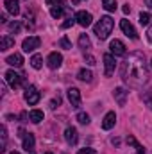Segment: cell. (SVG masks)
<instances>
[{
	"label": "cell",
	"mask_w": 152,
	"mask_h": 154,
	"mask_svg": "<svg viewBox=\"0 0 152 154\" xmlns=\"http://www.w3.org/2000/svg\"><path fill=\"white\" fill-rule=\"evenodd\" d=\"M122 79L129 86H134V88H140L149 81V66L145 63L143 54L134 52L123 61V65H122Z\"/></svg>",
	"instance_id": "cell-1"
},
{
	"label": "cell",
	"mask_w": 152,
	"mask_h": 154,
	"mask_svg": "<svg viewBox=\"0 0 152 154\" xmlns=\"http://www.w3.org/2000/svg\"><path fill=\"white\" fill-rule=\"evenodd\" d=\"M113 25H114V22H113L111 16H102V18L99 20V23L93 27V31H95V34H97L99 39H106L109 34H111Z\"/></svg>",
	"instance_id": "cell-2"
},
{
	"label": "cell",
	"mask_w": 152,
	"mask_h": 154,
	"mask_svg": "<svg viewBox=\"0 0 152 154\" xmlns=\"http://www.w3.org/2000/svg\"><path fill=\"white\" fill-rule=\"evenodd\" d=\"M5 82H7L13 90H16V88H20V86L23 84V77L18 75L14 70H7V72H5Z\"/></svg>",
	"instance_id": "cell-3"
},
{
	"label": "cell",
	"mask_w": 152,
	"mask_h": 154,
	"mask_svg": "<svg viewBox=\"0 0 152 154\" xmlns=\"http://www.w3.org/2000/svg\"><path fill=\"white\" fill-rule=\"evenodd\" d=\"M25 100L31 104V106H34V104H38L39 99H41V93H39L38 90H36V86H29L27 90H25Z\"/></svg>",
	"instance_id": "cell-4"
},
{
	"label": "cell",
	"mask_w": 152,
	"mask_h": 154,
	"mask_svg": "<svg viewBox=\"0 0 152 154\" xmlns=\"http://www.w3.org/2000/svg\"><path fill=\"white\" fill-rule=\"evenodd\" d=\"M39 45H41V38H38V36H29V38L23 39L22 48H23V52H32L34 48H38Z\"/></svg>",
	"instance_id": "cell-5"
},
{
	"label": "cell",
	"mask_w": 152,
	"mask_h": 154,
	"mask_svg": "<svg viewBox=\"0 0 152 154\" xmlns=\"http://www.w3.org/2000/svg\"><path fill=\"white\" fill-rule=\"evenodd\" d=\"M120 29L123 31V34H125L127 38L138 39V32H136V29L131 25V22H129V20H122V22H120Z\"/></svg>",
	"instance_id": "cell-6"
},
{
	"label": "cell",
	"mask_w": 152,
	"mask_h": 154,
	"mask_svg": "<svg viewBox=\"0 0 152 154\" xmlns=\"http://www.w3.org/2000/svg\"><path fill=\"white\" fill-rule=\"evenodd\" d=\"M104 65H106V70H104L106 77H111L114 74V68H116V61H114V57L111 54H106L104 56Z\"/></svg>",
	"instance_id": "cell-7"
},
{
	"label": "cell",
	"mask_w": 152,
	"mask_h": 154,
	"mask_svg": "<svg viewBox=\"0 0 152 154\" xmlns=\"http://www.w3.org/2000/svg\"><path fill=\"white\" fill-rule=\"evenodd\" d=\"M61 63H63V56H61L59 52H52V54L48 56V59H47V65H48V68H52V70L59 68Z\"/></svg>",
	"instance_id": "cell-8"
},
{
	"label": "cell",
	"mask_w": 152,
	"mask_h": 154,
	"mask_svg": "<svg viewBox=\"0 0 152 154\" xmlns=\"http://www.w3.org/2000/svg\"><path fill=\"white\" fill-rule=\"evenodd\" d=\"M75 20H77V23L81 25V27H90L91 25V14L90 13H86V11H79L75 14Z\"/></svg>",
	"instance_id": "cell-9"
},
{
	"label": "cell",
	"mask_w": 152,
	"mask_h": 154,
	"mask_svg": "<svg viewBox=\"0 0 152 154\" xmlns=\"http://www.w3.org/2000/svg\"><path fill=\"white\" fill-rule=\"evenodd\" d=\"M68 100H70L72 108H79L81 106V91L77 88H70L68 90Z\"/></svg>",
	"instance_id": "cell-10"
},
{
	"label": "cell",
	"mask_w": 152,
	"mask_h": 154,
	"mask_svg": "<svg viewBox=\"0 0 152 154\" xmlns=\"http://www.w3.org/2000/svg\"><path fill=\"white\" fill-rule=\"evenodd\" d=\"M65 140H66L68 145H77L79 136H77V129L75 127H66V131H65Z\"/></svg>",
	"instance_id": "cell-11"
},
{
	"label": "cell",
	"mask_w": 152,
	"mask_h": 154,
	"mask_svg": "<svg viewBox=\"0 0 152 154\" xmlns=\"http://www.w3.org/2000/svg\"><path fill=\"white\" fill-rule=\"evenodd\" d=\"M109 48H111V52H113L114 56H125V45L120 39H113L111 45H109Z\"/></svg>",
	"instance_id": "cell-12"
},
{
	"label": "cell",
	"mask_w": 152,
	"mask_h": 154,
	"mask_svg": "<svg viewBox=\"0 0 152 154\" xmlns=\"http://www.w3.org/2000/svg\"><path fill=\"white\" fill-rule=\"evenodd\" d=\"M4 5H5L7 13H11L13 16L20 14V5H18V0H4Z\"/></svg>",
	"instance_id": "cell-13"
},
{
	"label": "cell",
	"mask_w": 152,
	"mask_h": 154,
	"mask_svg": "<svg viewBox=\"0 0 152 154\" xmlns=\"http://www.w3.org/2000/svg\"><path fill=\"white\" fill-rule=\"evenodd\" d=\"M114 122H116V115H114V111H109L108 115L104 116V120H102V129L109 131L111 127H114Z\"/></svg>",
	"instance_id": "cell-14"
},
{
	"label": "cell",
	"mask_w": 152,
	"mask_h": 154,
	"mask_svg": "<svg viewBox=\"0 0 152 154\" xmlns=\"http://www.w3.org/2000/svg\"><path fill=\"white\" fill-rule=\"evenodd\" d=\"M5 63H7V65H11V66L20 68V66L23 65V57H22L20 54H13V56H9V57L5 59Z\"/></svg>",
	"instance_id": "cell-15"
},
{
	"label": "cell",
	"mask_w": 152,
	"mask_h": 154,
	"mask_svg": "<svg viewBox=\"0 0 152 154\" xmlns=\"http://www.w3.org/2000/svg\"><path fill=\"white\" fill-rule=\"evenodd\" d=\"M23 149H25L27 152L34 151V134H32V133H27V134L23 136Z\"/></svg>",
	"instance_id": "cell-16"
},
{
	"label": "cell",
	"mask_w": 152,
	"mask_h": 154,
	"mask_svg": "<svg viewBox=\"0 0 152 154\" xmlns=\"http://www.w3.org/2000/svg\"><path fill=\"white\" fill-rule=\"evenodd\" d=\"M114 99L120 106H125V100H127V91L123 88H116L114 90Z\"/></svg>",
	"instance_id": "cell-17"
},
{
	"label": "cell",
	"mask_w": 152,
	"mask_h": 154,
	"mask_svg": "<svg viewBox=\"0 0 152 154\" xmlns=\"http://www.w3.org/2000/svg\"><path fill=\"white\" fill-rule=\"evenodd\" d=\"M11 47H14V38H11V36H2V41H0V50H2V52H5V50H9Z\"/></svg>",
	"instance_id": "cell-18"
},
{
	"label": "cell",
	"mask_w": 152,
	"mask_h": 154,
	"mask_svg": "<svg viewBox=\"0 0 152 154\" xmlns=\"http://www.w3.org/2000/svg\"><path fill=\"white\" fill-rule=\"evenodd\" d=\"M77 79H81V81H84V82H91V79H93V74H91L90 70L82 68V70H79V74H77Z\"/></svg>",
	"instance_id": "cell-19"
},
{
	"label": "cell",
	"mask_w": 152,
	"mask_h": 154,
	"mask_svg": "<svg viewBox=\"0 0 152 154\" xmlns=\"http://www.w3.org/2000/svg\"><path fill=\"white\" fill-rule=\"evenodd\" d=\"M29 120H31L32 124H39V122L43 120V111H39V109H32V111L29 113Z\"/></svg>",
	"instance_id": "cell-20"
},
{
	"label": "cell",
	"mask_w": 152,
	"mask_h": 154,
	"mask_svg": "<svg viewBox=\"0 0 152 154\" xmlns=\"http://www.w3.org/2000/svg\"><path fill=\"white\" fill-rule=\"evenodd\" d=\"M31 66H32V68H36V70H39V68L43 66V56L34 54V56L31 57Z\"/></svg>",
	"instance_id": "cell-21"
},
{
	"label": "cell",
	"mask_w": 152,
	"mask_h": 154,
	"mask_svg": "<svg viewBox=\"0 0 152 154\" xmlns=\"http://www.w3.org/2000/svg\"><path fill=\"white\" fill-rule=\"evenodd\" d=\"M79 47H81L82 50L91 48V41H90V38H88L86 34H81V36H79Z\"/></svg>",
	"instance_id": "cell-22"
},
{
	"label": "cell",
	"mask_w": 152,
	"mask_h": 154,
	"mask_svg": "<svg viewBox=\"0 0 152 154\" xmlns=\"http://www.w3.org/2000/svg\"><path fill=\"white\" fill-rule=\"evenodd\" d=\"M102 4H104L106 11H109V13L116 11V0H102Z\"/></svg>",
	"instance_id": "cell-23"
},
{
	"label": "cell",
	"mask_w": 152,
	"mask_h": 154,
	"mask_svg": "<svg viewBox=\"0 0 152 154\" xmlns=\"http://www.w3.org/2000/svg\"><path fill=\"white\" fill-rule=\"evenodd\" d=\"M50 14H52V18H61V14H63V5H54L52 9H50Z\"/></svg>",
	"instance_id": "cell-24"
},
{
	"label": "cell",
	"mask_w": 152,
	"mask_h": 154,
	"mask_svg": "<svg viewBox=\"0 0 152 154\" xmlns=\"http://www.w3.org/2000/svg\"><path fill=\"white\" fill-rule=\"evenodd\" d=\"M20 29H22L20 22H11V23L7 25V31H9V32H14V34H18V32H20Z\"/></svg>",
	"instance_id": "cell-25"
},
{
	"label": "cell",
	"mask_w": 152,
	"mask_h": 154,
	"mask_svg": "<svg viewBox=\"0 0 152 154\" xmlns=\"http://www.w3.org/2000/svg\"><path fill=\"white\" fill-rule=\"evenodd\" d=\"M140 23L141 25H149L150 23V13H140Z\"/></svg>",
	"instance_id": "cell-26"
},
{
	"label": "cell",
	"mask_w": 152,
	"mask_h": 154,
	"mask_svg": "<svg viewBox=\"0 0 152 154\" xmlns=\"http://www.w3.org/2000/svg\"><path fill=\"white\" fill-rule=\"evenodd\" d=\"M77 120H79V124H84L86 125V124H90V115L88 113H79L77 115Z\"/></svg>",
	"instance_id": "cell-27"
},
{
	"label": "cell",
	"mask_w": 152,
	"mask_h": 154,
	"mask_svg": "<svg viewBox=\"0 0 152 154\" xmlns=\"http://www.w3.org/2000/svg\"><path fill=\"white\" fill-rule=\"evenodd\" d=\"M59 47H63V48H66V50H68V48H72V43L68 41L66 36H63V38L59 39Z\"/></svg>",
	"instance_id": "cell-28"
},
{
	"label": "cell",
	"mask_w": 152,
	"mask_h": 154,
	"mask_svg": "<svg viewBox=\"0 0 152 154\" xmlns=\"http://www.w3.org/2000/svg\"><path fill=\"white\" fill-rule=\"evenodd\" d=\"M75 22H77L75 16H70V18H66V22H63V25H61V27H63V29H68V27H72Z\"/></svg>",
	"instance_id": "cell-29"
},
{
	"label": "cell",
	"mask_w": 152,
	"mask_h": 154,
	"mask_svg": "<svg viewBox=\"0 0 152 154\" xmlns=\"http://www.w3.org/2000/svg\"><path fill=\"white\" fill-rule=\"evenodd\" d=\"M59 104H61V99H59V97H57V99H54V100H52V102H50V108H52V109H56V108H57V106H59Z\"/></svg>",
	"instance_id": "cell-30"
},
{
	"label": "cell",
	"mask_w": 152,
	"mask_h": 154,
	"mask_svg": "<svg viewBox=\"0 0 152 154\" xmlns=\"http://www.w3.org/2000/svg\"><path fill=\"white\" fill-rule=\"evenodd\" d=\"M77 154H97V152H95L93 149H90V147H88V149H81Z\"/></svg>",
	"instance_id": "cell-31"
},
{
	"label": "cell",
	"mask_w": 152,
	"mask_h": 154,
	"mask_svg": "<svg viewBox=\"0 0 152 154\" xmlns=\"http://www.w3.org/2000/svg\"><path fill=\"white\" fill-rule=\"evenodd\" d=\"M143 100L149 104V108L152 109V95H145V97H143Z\"/></svg>",
	"instance_id": "cell-32"
},
{
	"label": "cell",
	"mask_w": 152,
	"mask_h": 154,
	"mask_svg": "<svg viewBox=\"0 0 152 154\" xmlns=\"http://www.w3.org/2000/svg\"><path fill=\"white\" fill-rule=\"evenodd\" d=\"M45 2H47V5H52V7H54V5H57L61 0H45Z\"/></svg>",
	"instance_id": "cell-33"
},
{
	"label": "cell",
	"mask_w": 152,
	"mask_h": 154,
	"mask_svg": "<svg viewBox=\"0 0 152 154\" xmlns=\"http://www.w3.org/2000/svg\"><path fill=\"white\" fill-rule=\"evenodd\" d=\"M86 61H88V65H95V57L93 56H86Z\"/></svg>",
	"instance_id": "cell-34"
},
{
	"label": "cell",
	"mask_w": 152,
	"mask_h": 154,
	"mask_svg": "<svg viewBox=\"0 0 152 154\" xmlns=\"http://www.w3.org/2000/svg\"><path fill=\"white\" fill-rule=\"evenodd\" d=\"M122 11H123L125 14H129V13H131V7H129V4H125V5L122 7Z\"/></svg>",
	"instance_id": "cell-35"
},
{
	"label": "cell",
	"mask_w": 152,
	"mask_h": 154,
	"mask_svg": "<svg viewBox=\"0 0 152 154\" xmlns=\"http://www.w3.org/2000/svg\"><path fill=\"white\" fill-rule=\"evenodd\" d=\"M147 38H149V41L152 43V25H150V29L147 31Z\"/></svg>",
	"instance_id": "cell-36"
},
{
	"label": "cell",
	"mask_w": 152,
	"mask_h": 154,
	"mask_svg": "<svg viewBox=\"0 0 152 154\" xmlns=\"http://www.w3.org/2000/svg\"><path fill=\"white\" fill-rule=\"evenodd\" d=\"M27 116H29V115H27V113H25V111H23V113H22V115H20V118H22V122H25V118H27Z\"/></svg>",
	"instance_id": "cell-37"
},
{
	"label": "cell",
	"mask_w": 152,
	"mask_h": 154,
	"mask_svg": "<svg viewBox=\"0 0 152 154\" xmlns=\"http://www.w3.org/2000/svg\"><path fill=\"white\" fill-rule=\"evenodd\" d=\"M111 143H113V145H118V143H120V140H118V138H113V140H111Z\"/></svg>",
	"instance_id": "cell-38"
},
{
	"label": "cell",
	"mask_w": 152,
	"mask_h": 154,
	"mask_svg": "<svg viewBox=\"0 0 152 154\" xmlns=\"http://www.w3.org/2000/svg\"><path fill=\"white\" fill-rule=\"evenodd\" d=\"M0 22H2V23H5V22H7V16H5V14H2V18H0Z\"/></svg>",
	"instance_id": "cell-39"
},
{
	"label": "cell",
	"mask_w": 152,
	"mask_h": 154,
	"mask_svg": "<svg viewBox=\"0 0 152 154\" xmlns=\"http://www.w3.org/2000/svg\"><path fill=\"white\" fill-rule=\"evenodd\" d=\"M145 4H147V5H149V7L152 9V0H145Z\"/></svg>",
	"instance_id": "cell-40"
},
{
	"label": "cell",
	"mask_w": 152,
	"mask_h": 154,
	"mask_svg": "<svg viewBox=\"0 0 152 154\" xmlns=\"http://www.w3.org/2000/svg\"><path fill=\"white\" fill-rule=\"evenodd\" d=\"M72 2H74V4H77V2H79V0H72Z\"/></svg>",
	"instance_id": "cell-41"
},
{
	"label": "cell",
	"mask_w": 152,
	"mask_h": 154,
	"mask_svg": "<svg viewBox=\"0 0 152 154\" xmlns=\"http://www.w3.org/2000/svg\"><path fill=\"white\" fill-rule=\"evenodd\" d=\"M11 154H18V152H14V151H13V152H11Z\"/></svg>",
	"instance_id": "cell-42"
},
{
	"label": "cell",
	"mask_w": 152,
	"mask_h": 154,
	"mask_svg": "<svg viewBox=\"0 0 152 154\" xmlns=\"http://www.w3.org/2000/svg\"><path fill=\"white\" fill-rule=\"evenodd\" d=\"M138 154H145V152H138Z\"/></svg>",
	"instance_id": "cell-43"
},
{
	"label": "cell",
	"mask_w": 152,
	"mask_h": 154,
	"mask_svg": "<svg viewBox=\"0 0 152 154\" xmlns=\"http://www.w3.org/2000/svg\"><path fill=\"white\" fill-rule=\"evenodd\" d=\"M47 154H52V152H47Z\"/></svg>",
	"instance_id": "cell-44"
},
{
	"label": "cell",
	"mask_w": 152,
	"mask_h": 154,
	"mask_svg": "<svg viewBox=\"0 0 152 154\" xmlns=\"http://www.w3.org/2000/svg\"><path fill=\"white\" fill-rule=\"evenodd\" d=\"M150 63H152V61H150Z\"/></svg>",
	"instance_id": "cell-45"
}]
</instances>
